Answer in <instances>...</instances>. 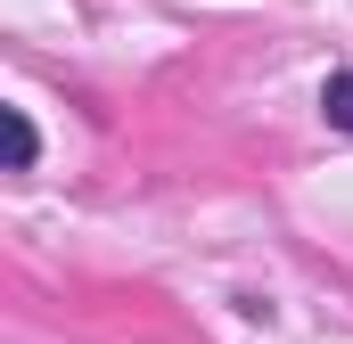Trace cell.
<instances>
[{"instance_id":"obj_2","label":"cell","mask_w":353,"mask_h":344,"mask_svg":"<svg viewBox=\"0 0 353 344\" xmlns=\"http://www.w3.org/2000/svg\"><path fill=\"white\" fill-rule=\"evenodd\" d=\"M321 115H329V123L353 140V74H329V90H321Z\"/></svg>"},{"instance_id":"obj_1","label":"cell","mask_w":353,"mask_h":344,"mask_svg":"<svg viewBox=\"0 0 353 344\" xmlns=\"http://www.w3.org/2000/svg\"><path fill=\"white\" fill-rule=\"evenodd\" d=\"M0 140H8V172L33 164V115L25 107H0Z\"/></svg>"}]
</instances>
